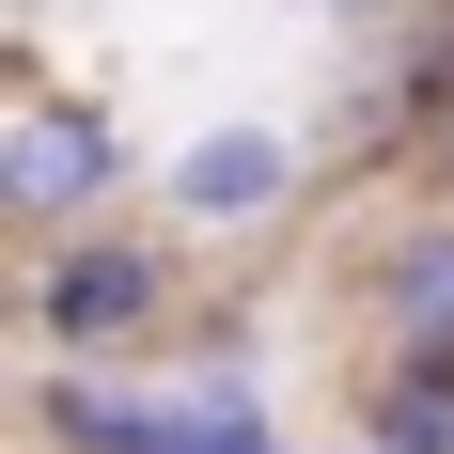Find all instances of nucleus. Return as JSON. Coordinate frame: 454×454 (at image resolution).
<instances>
[{
    "label": "nucleus",
    "mask_w": 454,
    "mask_h": 454,
    "mask_svg": "<svg viewBox=\"0 0 454 454\" xmlns=\"http://www.w3.org/2000/svg\"><path fill=\"white\" fill-rule=\"evenodd\" d=\"M32 423H47V454H282V423H267V392L235 361H204V376H94V361H63L32 392Z\"/></svg>",
    "instance_id": "nucleus-1"
},
{
    "label": "nucleus",
    "mask_w": 454,
    "mask_h": 454,
    "mask_svg": "<svg viewBox=\"0 0 454 454\" xmlns=\"http://www.w3.org/2000/svg\"><path fill=\"white\" fill-rule=\"evenodd\" d=\"M188 314V267H173V235H141V220H79V235H47L32 251V329H47V361H126V345H157V329Z\"/></svg>",
    "instance_id": "nucleus-2"
},
{
    "label": "nucleus",
    "mask_w": 454,
    "mask_h": 454,
    "mask_svg": "<svg viewBox=\"0 0 454 454\" xmlns=\"http://www.w3.org/2000/svg\"><path fill=\"white\" fill-rule=\"evenodd\" d=\"M126 204V126L94 94H0V235H79Z\"/></svg>",
    "instance_id": "nucleus-3"
},
{
    "label": "nucleus",
    "mask_w": 454,
    "mask_h": 454,
    "mask_svg": "<svg viewBox=\"0 0 454 454\" xmlns=\"http://www.w3.org/2000/svg\"><path fill=\"white\" fill-rule=\"evenodd\" d=\"M298 188H314V157H298L282 126H204V141H173L157 204H173V235H267Z\"/></svg>",
    "instance_id": "nucleus-4"
},
{
    "label": "nucleus",
    "mask_w": 454,
    "mask_h": 454,
    "mask_svg": "<svg viewBox=\"0 0 454 454\" xmlns=\"http://www.w3.org/2000/svg\"><path fill=\"white\" fill-rule=\"evenodd\" d=\"M361 329H376V361H454V204L376 220V251H361Z\"/></svg>",
    "instance_id": "nucleus-5"
},
{
    "label": "nucleus",
    "mask_w": 454,
    "mask_h": 454,
    "mask_svg": "<svg viewBox=\"0 0 454 454\" xmlns=\"http://www.w3.org/2000/svg\"><path fill=\"white\" fill-rule=\"evenodd\" d=\"M361 454H454V361H376L361 376Z\"/></svg>",
    "instance_id": "nucleus-6"
},
{
    "label": "nucleus",
    "mask_w": 454,
    "mask_h": 454,
    "mask_svg": "<svg viewBox=\"0 0 454 454\" xmlns=\"http://www.w3.org/2000/svg\"><path fill=\"white\" fill-rule=\"evenodd\" d=\"M314 16H361V32H392V16H408V0H314Z\"/></svg>",
    "instance_id": "nucleus-7"
},
{
    "label": "nucleus",
    "mask_w": 454,
    "mask_h": 454,
    "mask_svg": "<svg viewBox=\"0 0 454 454\" xmlns=\"http://www.w3.org/2000/svg\"><path fill=\"white\" fill-rule=\"evenodd\" d=\"M439 173H454V110H439Z\"/></svg>",
    "instance_id": "nucleus-8"
}]
</instances>
